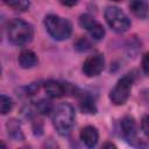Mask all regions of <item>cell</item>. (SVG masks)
<instances>
[{
  "mask_svg": "<svg viewBox=\"0 0 149 149\" xmlns=\"http://www.w3.org/2000/svg\"><path fill=\"white\" fill-rule=\"evenodd\" d=\"M120 126H121V133H122L125 139L132 141L136 136L137 126H136L135 120L132 116H125L121 120V125Z\"/></svg>",
  "mask_w": 149,
  "mask_h": 149,
  "instance_id": "9",
  "label": "cell"
},
{
  "mask_svg": "<svg viewBox=\"0 0 149 149\" xmlns=\"http://www.w3.org/2000/svg\"><path fill=\"white\" fill-rule=\"evenodd\" d=\"M7 36L13 44L26 45L30 43L34 37V28L30 23L21 19H14L7 27Z\"/></svg>",
  "mask_w": 149,
  "mask_h": 149,
  "instance_id": "2",
  "label": "cell"
},
{
  "mask_svg": "<svg viewBox=\"0 0 149 149\" xmlns=\"http://www.w3.org/2000/svg\"><path fill=\"white\" fill-rule=\"evenodd\" d=\"M141 127H142V130L146 135H148V130H149V127H148V116H143L142 119V123H141Z\"/></svg>",
  "mask_w": 149,
  "mask_h": 149,
  "instance_id": "19",
  "label": "cell"
},
{
  "mask_svg": "<svg viewBox=\"0 0 149 149\" xmlns=\"http://www.w3.org/2000/svg\"><path fill=\"white\" fill-rule=\"evenodd\" d=\"M132 85H133V78L130 76L122 77L116 83V85L113 87V90L111 91L109 98H111L112 102L118 106L123 105L129 98V94L132 91Z\"/></svg>",
  "mask_w": 149,
  "mask_h": 149,
  "instance_id": "5",
  "label": "cell"
},
{
  "mask_svg": "<svg viewBox=\"0 0 149 149\" xmlns=\"http://www.w3.org/2000/svg\"><path fill=\"white\" fill-rule=\"evenodd\" d=\"M105 19L108 26L116 33H125L130 28L129 17L119 7H107L105 9Z\"/></svg>",
  "mask_w": 149,
  "mask_h": 149,
  "instance_id": "4",
  "label": "cell"
},
{
  "mask_svg": "<svg viewBox=\"0 0 149 149\" xmlns=\"http://www.w3.org/2000/svg\"><path fill=\"white\" fill-rule=\"evenodd\" d=\"M51 112H52V123L57 133L63 136L69 135L74 125V119H76L73 107L68 102H63L59 104L57 107L52 108Z\"/></svg>",
  "mask_w": 149,
  "mask_h": 149,
  "instance_id": "1",
  "label": "cell"
},
{
  "mask_svg": "<svg viewBox=\"0 0 149 149\" xmlns=\"http://www.w3.org/2000/svg\"><path fill=\"white\" fill-rule=\"evenodd\" d=\"M17 61H19L20 66L23 68V69H30V68L35 66L38 62L36 54L31 50H28V49L21 51V54L19 55Z\"/></svg>",
  "mask_w": 149,
  "mask_h": 149,
  "instance_id": "11",
  "label": "cell"
},
{
  "mask_svg": "<svg viewBox=\"0 0 149 149\" xmlns=\"http://www.w3.org/2000/svg\"><path fill=\"white\" fill-rule=\"evenodd\" d=\"M36 109H37L40 113H42V114H47V113H49V112L52 111V106L50 105L49 101L41 100V101L37 102V105H36Z\"/></svg>",
  "mask_w": 149,
  "mask_h": 149,
  "instance_id": "18",
  "label": "cell"
},
{
  "mask_svg": "<svg viewBox=\"0 0 149 149\" xmlns=\"http://www.w3.org/2000/svg\"><path fill=\"white\" fill-rule=\"evenodd\" d=\"M59 2L64 6H68V7H72L74 5H77L78 0H59Z\"/></svg>",
  "mask_w": 149,
  "mask_h": 149,
  "instance_id": "20",
  "label": "cell"
},
{
  "mask_svg": "<svg viewBox=\"0 0 149 149\" xmlns=\"http://www.w3.org/2000/svg\"><path fill=\"white\" fill-rule=\"evenodd\" d=\"M74 48L78 50V51H86L91 48V43L88 42L87 38L85 37H80L79 40H77L76 44H74Z\"/></svg>",
  "mask_w": 149,
  "mask_h": 149,
  "instance_id": "17",
  "label": "cell"
},
{
  "mask_svg": "<svg viewBox=\"0 0 149 149\" xmlns=\"http://www.w3.org/2000/svg\"><path fill=\"white\" fill-rule=\"evenodd\" d=\"M104 57L100 54H95L92 56H88L85 62L83 63V72L87 77H95L100 74V72L104 70Z\"/></svg>",
  "mask_w": 149,
  "mask_h": 149,
  "instance_id": "7",
  "label": "cell"
},
{
  "mask_svg": "<svg viewBox=\"0 0 149 149\" xmlns=\"http://www.w3.org/2000/svg\"><path fill=\"white\" fill-rule=\"evenodd\" d=\"M142 69H143V72L147 74V73H148V54H146L144 57H143V61H142Z\"/></svg>",
  "mask_w": 149,
  "mask_h": 149,
  "instance_id": "21",
  "label": "cell"
},
{
  "mask_svg": "<svg viewBox=\"0 0 149 149\" xmlns=\"http://www.w3.org/2000/svg\"><path fill=\"white\" fill-rule=\"evenodd\" d=\"M80 108H81L83 112L90 113V114H94V113L97 112L95 104H94V101L92 100V98L88 97V95H86V97H84V98L81 99V101H80Z\"/></svg>",
  "mask_w": 149,
  "mask_h": 149,
  "instance_id": "16",
  "label": "cell"
},
{
  "mask_svg": "<svg viewBox=\"0 0 149 149\" xmlns=\"http://www.w3.org/2000/svg\"><path fill=\"white\" fill-rule=\"evenodd\" d=\"M132 12L140 19H147L148 16V6L146 0H132L130 1Z\"/></svg>",
  "mask_w": 149,
  "mask_h": 149,
  "instance_id": "13",
  "label": "cell"
},
{
  "mask_svg": "<svg viewBox=\"0 0 149 149\" xmlns=\"http://www.w3.org/2000/svg\"><path fill=\"white\" fill-rule=\"evenodd\" d=\"M112 1H122V0H112Z\"/></svg>",
  "mask_w": 149,
  "mask_h": 149,
  "instance_id": "22",
  "label": "cell"
},
{
  "mask_svg": "<svg viewBox=\"0 0 149 149\" xmlns=\"http://www.w3.org/2000/svg\"><path fill=\"white\" fill-rule=\"evenodd\" d=\"M98 139H99L98 130L93 126H86L80 132V140L90 148H92L97 144Z\"/></svg>",
  "mask_w": 149,
  "mask_h": 149,
  "instance_id": "10",
  "label": "cell"
},
{
  "mask_svg": "<svg viewBox=\"0 0 149 149\" xmlns=\"http://www.w3.org/2000/svg\"><path fill=\"white\" fill-rule=\"evenodd\" d=\"M44 26L49 35L57 41H64L69 38L72 33L71 22L68 19L61 17L55 14H49L45 16Z\"/></svg>",
  "mask_w": 149,
  "mask_h": 149,
  "instance_id": "3",
  "label": "cell"
},
{
  "mask_svg": "<svg viewBox=\"0 0 149 149\" xmlns=\"http://www.w3.org/2000/svg\"><path fill=\"white\" fill-rule=\"evenodd\" d=\"M79 24L83 28H85L94 40H101V38H104V36H105V29H104V27L98 21H95L91 15H88V14L80 15V17H79Z\"/></svg>",
  "mask_w": 149,
  "mask_h": 149,
  "instance_id": "6",
  "label": "cell"
},
{
  "mask_svg": "<svg viewBox=\"0 0 149 149\" xmlns=\"http://www.w3.org/2000/svg\"><path fill=\"white\" fill-rule=\"evenodd\" d=\"M6 128H7L8 136L12 137L14 141H22L24 139L22 129H21V125L16 119L8 120V122L6 123Z\"/></svg>",
  "mask_w": 149,
  "mask_h": 149,
  "instance_id": "12",
  "label": "cell"
},
{
  "mask_svg": "<svg viewBox=\"0 0 149 149\" xmlns=\"http://www.w3.org/2000/svg\"><path fill=\"white\" fill-rule=\"evenodd\" d=\"M68 84H63L56 80H49L44 84V88L47 94L50 98H61L68 93Z\"/></svg>",
  "mask_w": 149,
  "mask_h": 149,
  "instance_id": "8",
  "label": "cell"
},
{
  "mask_svg": "<svg viewBox=\"0 0 149 149\" xmlns=\"http://www.w3.org/2000/svg\"><path fill=\"white\" fill-rule=\"evenodd\" d=\"M14 107V101L6 94H0V114H8Z\"/></svg>",
  "mask_w": 149,
  "mask_h": 149,
  "instance_id": "15",
  "label": "cell"
},
{
  "mask_svg": "<svg viewBox=\"0 0 149 149\" xmlns=\"http://www.w3.org/2000/svg\"><path fill=\"white\" fill-rule=\"evenodd\" d=\"M0 74H1V65H0Z\"/></svg>",
  "mask_w": 149,
  "mask_h": 149,
  "instance_id": "23",
  "label": "cell"
},
{
  "mask_svg": "<svg viewBox=\"0 0 149 149\" xmlns=\"http://www.w3.org/2000/svg\"><path fill=\"white\" fill-rule=\"evenodd\" d=\"M2 2L8 7L13 8L14 10H20V12L27 10L30 6L29 0H2Z\"/></svg>",
  "mask_w": 149,
  "mask_h": 149,
  "instance_id": "14",
  "label": "cell"
}]
</instances>
